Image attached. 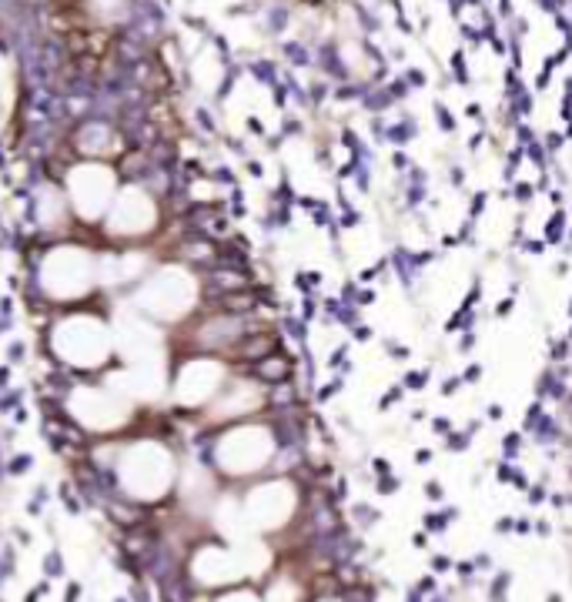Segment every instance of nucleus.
I'll return each mask as SVG.
<instances>
[{
	"mask_svg": "<svg viewBox=\"0 0 572 602\" xmlns=\"http://www.w3.org/2000/svg\"><path fill=\"white\" fill-rule=\"evenodd\" d=\"M54 345L67 362L91 368V365H101L104 358H108L111 335H108V328H104L101 322H94V318H71V322L61 325Z\"/></svg>",
	"mask_w": 572,
	"mask_h": 602,
	"instance_id": "1",
	"label": "nucleus"
},
{
	"mask_svg": "<svg viewBox=\"0 0 572 602\" xmlns=\"http://www.w3.org/2000/svg\"><path fill=\"white\" fill-rule=\"evenodd\" d=\"M94 265L81 248H64L47 258L44 265V285L57 298H74L91 288Z\"/></svg>",
	"mask_w": 572,
	"mask_h": 602,
	"instance_id": "2",
	"label": "nucleus"
},
{
	"mask_svg": "<svg viewBox=\"0 0 572 602\" xmlns=\"http://www.w3.org/2000/svg\"><path fill=\"white\" fill-rule=\"evenodd\" d=\"M144 308H151L158 318H178L195 305V281L184 271H161L158 278L144 288Z\"/></svg>",
	"mask_w": 572,
	"mask_h": 602,
	"instance_id": "3",
	"label": "nucleus"
},
{
	"mask_svg": "<svg viewBox=\"0 0 572 602\" xmlns=\"http://www.w3.org/2000/svg\"><path fill=\"white\" fill-rule=\"evenodd\" d=\"M124 482L131 485V492L151 499V495L164 492V485L171 482V459L158 445H138L131 452L128 465H124Z\"/></svg>",
	"mask_w": 572,
	"mask_h": 602,
	"instance_id": "4",
	"label": "nucleus"
},
{
	"mask_svg": "<svg viewBox=\"0 0 572 602\" xmlns=\"http://www.w3.org/2000/svg\"><path fill=\"white\" fill-rule=\"evenodd\" d=\"M271 455V435L265 429H241L231 432L225 442H221V462L228 465L231 472H251L258 465H265Z\"/></svg>",
	"mask_w": 572,
	"mask_h": 602,
	"instance_id": "5",
	"label": "nucleus"
},
{
	"mask_svg": "<svg viewBox=\"0 0 572 602\" xmlns=\"http://www.w3.org/2000/svg\"><path fill=\"white\" fill-rule=\"evenodd\" d=\"M221 382V368L215 362H191L181 372V398L184 402H205L208 395H215Z\"/></svg>",
	"mask_w": 572,
	"mask_h": 602,
	"instance_id": "6",
	"label": "nucleus"
},
{
	"mask_svg": "<svg viewBox=\"0 0 572 602\" xmlns=\"http://www.w3.org/2000/svg\"><path fill=\"white\" fill-rule=\"evenodd\" d=\"M225 602H258V599L251 596V592H231V596H228Z\"/></svg>",
	"mask_w": 572,
	"mask_h": 602,
	"instance_id": "7",
	"label": "nucleus"
}]
</instances>
